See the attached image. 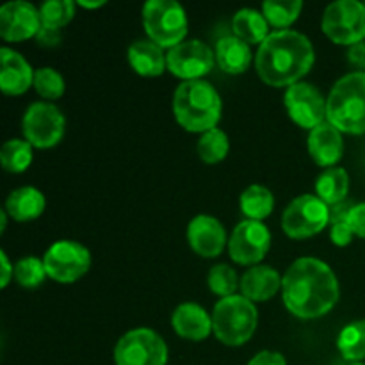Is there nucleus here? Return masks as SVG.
Returning <instances> with one entry per match:
<instances>
[{
  "label": "nucleus",
  "mask_w": 365,
  "mask_h": 365,
  "mask_svg": "<svg viewBox=\"0 0 365 365\" xmlns=\"http://www.w3.org/2000/svg\"><path fill=\"white\" fill-rule=\"evenodd\" d=\"M323 32L337 45L353 46L365 39V4L339 0L323 14Z\"/></svg>",
  "instance_id": "7"
},
{
  "label": "nucleus",
  "mask_w": 365,
  "mask_h": 365,
  "mask_svg": "<svg viewBox=\"0 0 365 365\" xmlns=\"http://www.w3.org/2000/svg\"><path fill=\"white\" fill-rule=\"evenodd\" d=\"M46 274L61 284H71L84 277L91 266V255L86 246L75 241H57L43 257Z\"/></svg>",
  "instance_id": "10"
},
{
  "label": "nucleus",
  "mask_w": 365,
  "mask_h": 365,
  "mask_svg": "<svg viewBox=\"0 0 365 365\" xmlns=\"http://www.w3.org/2000/svg\"><path fill=\"white\" fill-rule=\"evenodd\" d=\"M0 220H2V230H0V232H4V230H6V225H7L6 212H0Z\"/></svg>",
  "instance_id": "43"
},
{
  "label": "nucleus",
  "mask_w": 365,
  "mask_h": 365,
  "mask_svg": "<svg viewBox=\"0 0 365 365\" xmlns=\"http://www.w3.org/2000/svg\"><path fill=\"white\" fill-rule=\"evenodd\" d=\"M337 348L341 355L349 362L365 360V319L349 323L339 334Z\"/></svg>",
  "instance_id": "27"
},
{
  "label": "nucleus",
  "mask_w": 365,
  "mask_h": 365,
  "mask_svg": "<svg viewBox=\"0 0 365 365\" xmlns=\"http://www.w3.org/2000/svg\"><path fill=\"white\" fill-rule=\"evenodd\" d=\"M328 123L346 134L365 132V71H353L335 82L327 100Z\"/></svg>",
  "instance_id": "4"
},
{
  "label": "nucleus",
  "mask_w": 365,
  "mask_h": 365,
  "mask_svg": "<svg viewBox=\"0 0 365 365\" xmlns=\"http://www.w3.org/2000/svg\"><path fill=\"white\" fill-rule=\"evenodd\" d=\"M34 88L43 98L57 100L64 93V81L53 68H39L34 73Z\"/></svg>",
  "instance_id": "34"
},
{
  "label": "nucleus",
  "mask_w": 365,
  "mask_h": 365,
  "mask_svg": "<svg viewBox=\"0 0 365 365\" xmlns=\"http://www.w3.org/2000/svg\"><path fill=\"white\" fill-rule=\"evenodd\" d=\"M284 303L299 319H317L339 302V282L327 262L314 257L298 259L282 278Z\"/></svg>",
  "instance_id": "1"
},
{
  "label": "nucleus",
  "mask_w": 365,
  "mask_h": 365,
  "mask_svg": "<svg viewBox=\"0 0 365 365\" xmlns=\"http://www.w3.org/2000/svg\"><path fill=\"white\" fill-rule=\"evenodd\" d=\"M273 192L264 185H250L241 195V210L253 221H262L273 212Z\"/></svg>",
  "instance_id": "26"
},
{
  "label": "nucleus",
  "mask_w": 365,
  "mask_h": 365,
  "mask_svg": "<svg viewBox=\"0 0 365 365\" xmlns=\"http://www.w3.org/2000/svg\"><path fill=\"white\" fill-rule=\"evenodd\" d=\"M228 148H230L228 135L220 128H212V130L205 132L198 143V153L203 163L207 164L221 163L227 157Z\"/></svg>",
  "instance_id": "30"
},
{
  "label": "nucleus",
  "mask_w": 365,
  "mask_h": 365,
  "mask_svg": "<svg viewBox=\"0 0 365 365\" xmlns=\"http://www.w3.org/2000/svg\"><path fill=\"white\" fill-rule=\"evenodd\" d=\"M302 7L303 4L299 2V0H287V2H282V0H269V2H264L262 9L267 24H271L273 27L284 29L289 27L291 24H294L296 18L302 13Z\"/></svg>",
  "instance_id": "29"
},
{
  "label": "nucleus",
  "mask_w": 365,
  "mask_h": 365,
  "mask_svg": "<svg viewBox=\"0 0 365 365\" xmlns=\"http://www.w3.org/2000/svg\"><path fill=\"white\" fill-rule=\"evenodd\" d=\"M7 214L16 221H32L45 210V196L36 187H20L7 196Z\"/></svg>",
  "instance_id": "23"
},
{
  "label": "nucleus",
  "mask_w": 365,
  "mask_h": 365,
  "mask_svg": "<svg viewBox=\"0 0 365 365\" xmlns=\"http://www.w3.org/2000/svg\"><path fill=\"white\" fill-rule=\"evenodd\" d=\"M252 50L248 43L239 39L237 36H227L220 39L216 45V61L223 71L230 75L245 73L252 64Z\"/></svg>",
  "instance_id": "21"
},
{
  "label": "nucleus",
  "mask_w": 365,
  "mask_h": 365,
  "mask_svg": "<svg viewBox=\"0 0 365 365\" xmlns=\"http://www.w3.org/2000/svg\"><path fill=\"white\" fill-rule=\"evenodd\" d=\"M330 223V209L314 195H303L292 200L282 216V228L292 239H307L323 232Z\"/></svg>",
  "instance_id": "9"
},
{
  "label": "nucleus",
  "mask_w": 365,
  "mask_h": 365,
  "mask_svg": "<svg viewBox=\"0 0 365 365\" xmlns=\"http://www.w3.org/2000/svg\"><path fill=\"white\" fill-rule=\"evenodd\" d=\"M75 14V4L71 0H50L39 7L41 27L57 29L68 24Z\"/></svg>",
  "instance_id": "31"
},
{
  "label": "nucleus",
  "mask_w": 365,
  "mask_h": 365,
  "mask_svg": "<svg viewBox=\"0 0 365 365\" xmlns=\"http://www.w3.org/2000/svg\"><path fill=\"white\" fill-rule=\"evenodd\" d=\"M175 331L189 341H203L212 331V316L196 303H184L178 307L171 317Z\"/></svg>",
  "instance_id": "19"
},
{
  "label": "nucleus",
  "mask_w": 365,
  "mask_h": 365,
  "mask_svg": "<svg viewBox=\"0 0 365 365\" xmlns=\"http://www.w3.org/2000/svg\"><path fill=\"white\" fill-rule=\"evenodd\" d=\"M348 57L353 66L359 68L360 71H365V41L349 46Z\"/></svg>",
  "instance_id": "39"
},
{
  "label": "nucleus",
  "mask_w": 365,
  "mask_h": 365,
  "mask_svg": "<svg viewBox=\"0 0 365 365\" xmlns=\"http://www.w3.org/2000/svg\"><path fill=\"white\" fill-rule=\"evenodd\" d=\"M187 239L191 248L200 257L212 259L223 253L227 245V232L216 217L200 214L189 223Z\"/></svg>",
  "instance_id": "16"
},
{
  "label": "nucleus",
  "mask_w": 365,
  "mask_h": 365,
  "mask_svg": "<svg viewBox=\"0 0 365 365\" xmlns=\"http://www.w3.org/2000/svg\"><path fill=\"white\" fill-rule=\"evenodd\" d=\"M344 152V141H342L341 130L331 123L324 121L319 127L310 130L309 135V153L317 166H334L339 163Z\"/></svg>",
  "instance_id": "17"
},
{
  "label": "nucleus",
  "mask_w": 365,
  "mask_h": 365,
  "mask_svg": "<svg viewBox=\"0 0 365 365\" xmlns=\"http://www.w3.org/2000/svg\"><path fill=\"white\" fill-rule=\"evenodd\" d=\"M114 362L116 365H166L168 346L157 331L135 328L118 341Z\"/></svg>",
  "instance_id": "8"
},
{
  "label": "nucleus",
  "mask_w": 365,
  "mask_h": 365,
  "mask_svg": "<svg viewBox=\"0 0 365 365\" xmlns=\"http://www.w3.org/2000/svg\"><path fill=\"white\" fill-rule=\"evenodd\" d=\"M248 365H287V362H285V359L282 353L269 351V349H266V351L257 353V355L250 360Z\"/></svg>",
  "instance_id": "38"
},
{
  "label": "nucleus",
  "mask_w": 365,
  "mask_h": 365,
  "mask_svg": "<svg viewBox=\"0 0 365 365\" xmlns=\"http://www.w3.org/2000/svg\"><path fill=\"white\" fill-rule=\"evenodd\" d=\"M143 24L160 48H175L187 34V16L175 0H150L143 7Z\"/></svg>",
  "instance_id": "6"
},
{
  "label": "nucleus",
  "mask_w": 365,
  "mask_h": 365,
  "mask_svg": "<svg viewBox=\"0 0 365 365\" xmlns=\"http://www.w3.org/2000/svg\"><path fill=\"white\" fill-rule=\"evenodd\" d=\"M41 29V16L32 4L14 0L0 9V36L6 41H25L38 36Z\"/></svg>",
  "instance_id": "15"
},
{
  "label": "nucleus",
  "mask_w": 365,
  "mask_h": 365,
  "mask_svg": "<svg viewBox=\"0 0 365 365\" xmlns=\"http://www.w3.org/2000/svg\"><path fill=\"white\" fill-rule=\"evenodd\" d=\"M239 287L250 302H267L282 287V278L273 267L255 266L242 274Z\"/></svg>",
  "instance_id": "20"
},
{
  "label": "nucleus",
  "mask_w": 365,
  "mask_h": 365,
  "mask_svg": "<svg viewBox=\"0 0 365 365\" xmlns=\"http://www.w3.org/2000/svg\"><path fill=\"white\" fill-rule=\"evenodd\" d=\"M168 68L184 81H200L214 66V52L198 39L182 41L166 56Z\"/></svg>",
  "instance_id": "13"
},
{
  "label": "nucleus",
  "mask_w": 365,
  "mask_h": 365,
  "mask_svg": "<svg viewBox=\"0 0 365 365\" xmlns=\"http://www.w3.org/2000/svg\"><path fill=\"white\" fill-rule=\"evenodd\" d=\"M259 324V312L253 302L245 296L220 299L212 312L214 335L225 346H242L253 337Z\"/></svg>",
  "instance_id": "5"
},
{
  "label": "nucleus",
  "mask_w": 365,
  "mask_h": 365,
  "mask_svg": "<svg viewBox=\"0 0 365 365\" xmlns=\"http://www.w3.org/2000/svg\"><path fill=\"white\" fill-rule=\"evenodd\" d=\"M132 68L143 77H159L168 66L163 48L153 41H135L128 48Z\"/></svg>",
  "instance_id": "22"
},
{
  "label": "nucleus",
  "mask_w": 365,
  "mask_h": 365,
  "mask_svg": "<svg viewBox=\"0 0 365 365\" xmlns=\"http://www.w3.org/2000/svg\"><path fill=\"white\" fill-rule=\"evenodd\" d=\"M78 4H81L82 7H100V6H103L106 2H103V0H98V2H86V0H81Z\"/></svg>",
  "instance_id": "42"
},
{
  "label": "nucleus",
  "mask_w": 365,
  "mask_h": 365,
  "mask_svg": "<svg viewBox=\"0 0 365 365\" xmlns=\"http://www.w3.org/2000/svg\"><path fill=\"white\" fill-rule=\"evenodd\" d=\"M173 110L178 123L189 132H209L221 118L220 93L207 81H185L175 91Z\"/></svg>",
  "instance_id": "3"
},
{
  "label": "nucleus",
  "mask_w": 365,
  "mask_h": 365,
  "mask_svg": "<svg viewBox=\"0 0 365 365\" xmlns=\"http://www.w3.org/2000/svg\"><path fill=\"white\" fill-rule=\"evenodd\" d=\"M232 29L235 36L248 45H257V43L262 45L269 36V24L266 16L255 9L237 11L232 20Z\"/></svg>",
  "instance_id": "24"
},
{
  "label": "nucleus",
  "mask_w": 365,
  "mask_h": 365,
  "mask_svg": "<svg viewBox=\"0 0 365 365\" xmlns=\"http://www.w3.org/2000/svg\"><path fill=\"white\" fill-rule=\"evenodd\" d=\"M355 205L356 203H353L351 200L346 198L344 202L328 207V209H330V223L335 225V223H342V221H348L349 212H351Z\"/></svg>",
  "instance_id": "37"
},
{
  "label": "nucleus",
  "mask_w": 365,
  "mask_h": 365,
  "mask_svg": "<svg viewBox=\"0 0 365 365\" xmlns=\"http://www.w3.org/2000/svg\"><path fill=\"white\" fill-rule=\"evenodd\" d=\"M348 223L349 227H351L353 234L365 239V202L356 203V205L353 207V210L349 212Z\"/></svg>",
  "instance_id": "35"
},
{
  "label": "nucleus",
  "mask_w": 365,
  "mask_h": 365,
  "mask_svg": "<svg viewBox=\"0 0 365 365\" xmlns=\"http://www.w3.org/2000/svg\"><path fill=\"white\" fill-rule=\"evenodd\" d=\"M24 135L36 148H52L64 135V116L52 103H32L25 110Z\"/></svg>",
  "instance_id": "11"
},
{
  "label": "nucleus",
  "mask_w": 365,
  "mask_h": 365,
  "mask_svg": "<svg viewBox=\"0 0 365 365\" xmlns=\"http://www.w3.org/2000/svg\"><path fill=\"white\" fill-rule=\"evenodd\" d=\"M237 273L232 269L227 264H217L210 269L209 273V289L217 296H223V298H228V296H234L235 289L239 287Z\"/></svg>",
  "instance_id": "33"
},
{
  "label": "nucleus",
  "mask_w": 365,
  "mask_h": 365,
  "mask_svg": "<svg viewBox=\"0 0 365 365\" xmlns=\"http://www.w3.org/2000/svg\"><path fill=\"white\" fill-rule=\"evenodd\" d=\"M46 277L45 262L38 257H25L14 266V278L25 289H36L43 284Z\"/></svg>",
  "instance_id": "32"
},
{
  "label": "nucleus",
  "mask_w": 365,
  "mask_h": 365,
  "mask_svg": "<svg viewBox=\"0 0 365 365\" xmlns=\"http://www.w3.org/2000/svg\"><path fill=\"white\" fill-rule=\"evenodd\" d=\"M2 71H0V88L6 95H21L34 84V73L31 64L18 52L4 46L0 50Z\"/></svg>",
  "instance_id": "18"
},
{
  "label": "nucleus",
  "mask_w": 365,
  "mask_h": 365,
  "mask_svg": "<svg viewBox=\"0 0 365 365\" xmlns=\"http://www.w3.org/2000/svg\"><path fill=\"white\" fill-rule=\"evenodd\" d=\"M316 61V52L307 36L296 31H277L259 46L255 66L260 78L273 88L298 84Z\"/></svg>",
  "instance_id": "2"
},
{
  "label": "nucleus",
  "mask_w": 365,
  "mask_h": 365,
  "mask_svg": "<svg viewBox=\"0 0 365 365\" xmlns=\"http://www.w3.org/2000/svg\"><path fill=\"white\" fill-rule=\"evenodd\" d=\"M285 107L292 120L303 128H316L327 118V100L307 82L292 84L285 93Z\"/></svg>",
  "instance_id": "14"
},
{
  "label": "nucleus",
  "mask_w": 365,
  "mask_h": 365,
  "mask_svg": "<svg viewBox=\"0 0 365 365\" xmlns=\"http://www.w3.org/2000/svg\"><path fill=\"white\" fill-rule=\"evenodd\" d=\"M36 38H38L39 45H43V46H56V45H59V41H61L59 31H57V29H48V27L39 29V32Z\"/></svg>",
  "instance_id": "40"
},
{
  "label": "nucleus",
  "mask_w": 365,
  "mask_h": 365,
  "mask_svg": "<svg viewBox=\"0 0 365 365\" xmlns=\"http://www.w3.org/2000/svg\"><path fill=\"white\" fill-rule=\"evenodd\" d=\"M0 260H2V287H7L11 277L14 274V267H11L6 252H0Z\"/></svg>",
  "instance_id": "41"
},
{
  "label": "nucleus",
  "mask_w": 365,
  "mask_h": 365,
  "mask_svg": "<svg viewBox=\"0 0 365 365\" xmlns=\"http://www.w3.org/2000/svg\"><path fill=\"white\" fill-rule=\"evenodd\" d=\"M271 234L262 221H241L232 232L228 241V252L237 264L252 266L260 262L269 252Z\"/></svg>",
  "instance_id": "12"
},
{
  "label": "nucleus",
  "mask_w": 365,
  "mask_h": 365,
  "mask_svg": "<svg viewBox=\"0 0 365 365\" xmlns=\"http://www.w3.org/2000/svg\"><path fill=\"white\" fill-rule=\"evenodd\" d=\"M353 230L349 227L348 221H342V223H335L331 225V232H330V237L331 241L335 242L337 246H348L353 239Z\"/></svg>",
  "instance_id": "36"
},
{
  "label": "nucleus",
  "mask_w": 365,
  "mask_h": 365,
  "mask_svg": "<svg viewBox=\"0 0 365 365\" xmlns=\"http://www.w3.org/2000/svg\"><path fill=\"white\" fill-rule=\"evenodd\" d=\"M0 163L9 173H21L32 163V145L21 139H11L4 143L0 150Z\"/></svg>",
  "instance_id": "28"
},
{
  "label": "nucleus",
  "mask_w": 365,
  "mask_h": 365,
  "mask_svg": "<svg viewBox=\"0 0 365 365\" xmlns=\"http://www.w3.org/2000/svg\"><path fill=\"white\" fill-rule=\"evenodd\" d=\"M316 191L328 207L344 202L349 191L348 173L342 168H330L317 178Z\"/></svg>",
  "instance_id": "25"
}]
</instances>
